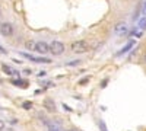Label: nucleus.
<instances>
[{"instance_id":"obj_3","label":"nucleus","mask_w":146,"mask_h":131,"mask_svg":"<svg viewBox=\"0 0 146 131\" xmlns=\"http://www.w3.org/2000/svg\"><path fill=\"white\" fill-rule=\"evenodd\" d=\"M0 34L3 37H12L15 34V29H13V25L10 22H2L0 23Z\"/></svg>"},{"instance_id":"obj_4","label":"nucleus","mask_w":146,"mask_h":131,"mask_svg":"<svg viewBox=\"0 0 146 131\" xmlns=\"http://www.w3.org/2000/svg\"><path fill=\"white\" fill-rule=\"evenodd\" d=\"M21 55H22V57H25V58H28L29 61H34V63H45V64H50V63H51V60H50V58L34 57V55H31V54H28V53H21Z\"/></svg>"},{"instance_id":"obj_19","label":"nucleus","mask_w":146,"mask_h":131,"mask_svg":"<svg viewBox=\"0 0 146 131\" xmlns=\"http://www.w3.org/2000/svg\"><path fill=\"white\" fill-rule=\"evenodd\" d=\"M3 128H5V122H3L2 120H0V131H2Z\"/></svg>"},{"instance_id":"obj_16","label":"nucleus","mask_w":146,"mask_h":131,"mask_svg":"<svg viewBox=\"0 0 146 131\" xmlns=\"http://www.w3.org/2000/svg\"><path fill=\"white\" fill-rule=\"evenodd\" d=\"M0 54H7V51H6V48H3L2 45H0Z\"/></svg>"},{"instance_id":"obj_21","label":"nucleus","mask_w":146,"mask_h":131,"mask_svg":"<svg viewBox=\"0 0 146 131\" xmlns=\"http://www.w3.org/2000/svg\"><path fill=\"white\" fill-rule=\"evenodd\" d=\"M25 73H27V74H31L32 71H31V68H27V70H25Z\"/></svg>"},{"instance_id":"obj_9","label":"nucleus","mask_w":146,"mask_h":131,"mask_svg":"<svg viewBox=\"0 0 146 131\" xmlns=\"http://www.w3.org/2000/svg\"><path fill=\"white\" fill-rule=\"evenodd\" d=\"M23 79H18V80H12V83L16 86H21V88H27L28 86V82H22Z\"/></svg>"},{"instance_id":"obj_22","label":"nucleus","mask_w":146,"mask_h":131,"mask_svg":"<svg viewBox=\"0 0 146 131\" xmlns=\"http://www.w3.org/2000/svg\"><path fill=\"white\" fill-rule=\"evenodd\" d=\"M145 63H146V55H145Z\"/></svg>"},{"instance_id":"obj_20","label":"nucleus","mask_w":146,"mask_h":131,"mask_svg":"<svg viewBox=\"0 0 146 131\" xmlns=\"http://www.w3.org/2000/svg\"><path fill=\"white\" fill-rule=\"evenodd\" d=\"M143 15L146 16V2H145V5H143Z\"/></svg>"},{"instance_id":"obj_13","label":"nucleus","mask_w":146,"mask_h":131,"mask_svg":"<svg viewBox=\"0 0 146 131\" xmlns=\"http://www.w3.org/2000/svg\"><path fill=\"white\" fill-rule=\"evenodd\" d=\"M22 108H23V109H31V108H32V102H28V101L23 102V103H22Z\"/></svg>"},{"instance_id":"obj_7","label":"nucleus","mask_w":146,"mask_h":131,"mask_svg":"<svg viewBox=\"0 0 146 131\" xmlns=\"http://www.w3.org/2000/svg\"><path fill=\"white\" fill-rule=\"evenodd\" d=\"M133 45H135V41H130V42H127L126 44V47H124V48H121L117 54H115V57H120V55H123V54H126L127 51H130L131 48H133Z\"/></svg>"},{"instance_id":"obj_2","label":"nucleus","mask_w":146,"mask_h":131,"mask_svg":"<svg viewBox=\"0 0 146 131\" xmlns=\"http://www.w3.org/2000/svg\"><path fill=\"white\" fill-rule=\"evenodd\" d=\"M64 50H66V47L62 41H53L50 44V53L53 55H62L64 53Z\"/></svg>"},{"instance_id":"obj_6","label":"nucleus","mask_w":146,"mask_h":131,"mask_svg":"<svg viewBox=\"0 0 146 131\" xmlns=\"http://www.w3.org/2000/svg\"><path fill=\"white\" fill-rule=\"evenodd\" d=\"M35 51L40 53V54H47L50 51V44H47L45 41H40L35 44Z\"/></svg>"},{"instance_id":"obj_12","label":"nucleus","mask_w":146,"mask_h":131,"mask_svg":"<svg viewBox=\"0 0 146 131\" xmlns=\"http://www.w3.org/2000/svg\"><path fill=\"white\" fill-rule=\"evenodd\" d=\"M35 44H36V42H34V41H28L25 47H27L28 50H35Z\"/></svg>"},{"instance_id":"obj_15","label":"nucleus","mask_w":146,"mask_h":131,"mask_svg":"<svg viewBox=\"0 0 146 131\" xmlns=\"http://www.w3.org/2000/svg\"><path fill=\"white\" fill-rule=\"evenodd\" d=\"M88 82H89V77H83V79L79 82V85H80V86H82V85H86Z\"/></svg>"},{"instance_id":"obj_10","label":"nucleus","mask_w":146,"mask_h":131,"mask_svg":"<svg viewBox=\"0 0 146 131\" xmlns=\"http://www.w3.org/2000/svg\"><path fill=\"white\" fill-rule=\"evenodd\" d=\"M45 106H47V108L50 109V111H54V108H56V106H54V102H51L50 99H45Z\"/></svg>"},{"instance_id":"obj_18","label":"nucleus","mask_w":146,"mask_h":131,"mask_svg":"<svg viewBox=\"0 0 146 131\" xmlns=\"http://www.w3.org/2000/svg\"><path fill=\"white\" fill-rule=\"evenodd\" d=\"M69 64H72V66H75V64H80V60H76V61H72V63H69Z\"/></svg>"},{"instance_id":"obj_14","label":"nucleus","mask_w":146,"mask_h":131,"mask_svg":"<svg viewBox=\"0 0 146 131\" xmlns=\"http://www.w3.org/2000/svg\"><path fill=\"white\" fill-rule=\"evenodd\" d=\"M140 7H142V5L139 3V6H137V9H136V12H135V15H133V19H137V16H139V12H140Z\"/></svg>"},{"instance_id":"obj_5","label":"nucleus","mask_w":146,"mask_h":131,"mask_svg":"<svg viewBox=\"0 0 146 131\" xmlns=\"http://www.w3.org/2000/svg\"><path fill=\"white\" fill-rule=\"evenodd\" d=\"M114 32H115V35H118V37H123V35H126V34L129 32L127 23H126V22H120V23H117L115 28H114Z\"/></svg>"},{"instance_id":"obj_8","label":"nucleus","mask_w":146,"mask_h":131,"mask_svg":"<svg viewBox=\"0 0 146 131\" xmlns=\"http://www.w3.org/2000/svg\"><path fill=\"white\" fill-rule=\"evenodd\" d=\"M2 70H3V73H6L7 76H10V74H18V71H15L13 68H12L10 66H7V64H2Z\"/></svg>"},{"instance_id":"obj_11","label":"nucleus","mask_w":146,"mask_h":131,"mask_svg":"<svg viewBox=\"0 0 146 131\" xmlns=\"http://www.w3.org/2000/svg\"><path fill=\"white\" fill-rule=\"evenodd\" d=\"M139 28H140V31L146 29V18H142V19H140V22H139Z\"/></svg>"},{"instance_id":"obj_17","label":"nucleus","mask_w":146,"mask_h":131,"mask_svg":"<svg viewBox=\"0 0 146 131\" xmlns=\"http://www.w3.org/2000/svg\"><path fill=\"white\" fill-rule=\"evenodd\" d=\"M107 83H108V79H104V82H102V85H101V88H105V86H107Z\"/></svg>"},{"instance_id":"obj_1","label":"nucleus","mask_w":146,"mask_h":131,"mask_svg":"<svg viewBox=\"0 0 146 131\" xmlns=\"http://www.w3.org/2000/svg\"><path fill=\"white\" fill-rule=\"evenodd\" d=\"M72 51L75 54H85L91 50V45L88 44V41H83V39H79V41H75L72 45H70Z\"/></svg>"},{"instance_id":"obj_23","label":"nucleus","mask_w":146,"mask_h":131,"mask_svg":"<svg viewBox=\"0 0 146 131\" xmlns=\"http://www.w3.org/2000/svg\"><path fill=\"white\" fill-rule=\"evenodd\" d=\"M0 16H2V10H0Z\"/></svg>"}]
</instances>
